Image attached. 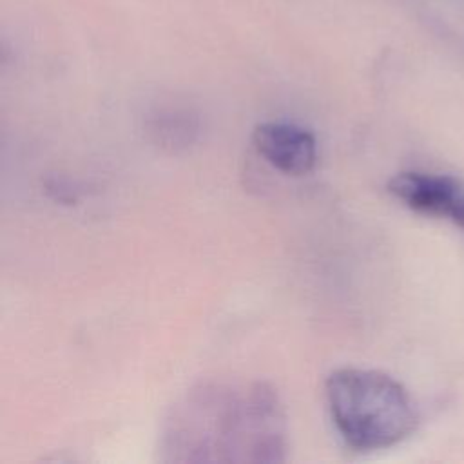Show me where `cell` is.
<instances>
[{"mask_svg": "<svg viewBox=\"0 0 464 464\" xmlns=\"http://www.w3.org/2000/svg\"><path fill=\"white\" fill-rule=\"evenodd\" d=\"M388 192L410 210L464 228V181L451 174L406 170L390 178Z\"/></svg>", "mask_w": 464, "mask_h": 464, "instance_id": "3957f363", "label": "cell"}, {"mask_svg": "<svg viewBox=\"0 0 464 464\" xmlns=\"http://www.w3.org/2000/svg\"><path fill=\"white\" fill-rule=\"evenodd\" d=\"M324 395L337 433L355 451L392 448L417 430L415 401L388 373L339 368L328 375Z\"/></svg>", "mask_w": 464, "mask_h": 464, "instance_id": "7a4b0ae2", "label": "cell"}, {"mask_svg": "<svg viewBox=\"0 0 464 464\" xmlns=\"http://www.w3.org/2000/svg\"><path fill=\"white\" fill-rule=\"evenodd\" d=\"M285 433L277 393L256 382L190 393L174 410L165 442L174 460L279 462L285 459Z\"/></svg>", "mask_w": 464, "mask_h": 464, "instance_id": "6da1fadb", "label": "cell"}, {"mask_svg": "<svg viewBox=\"0 0 464 464\" xmlns=\"http://www.w3.org/2000/svg\"><path fill=\"white\" fill-rule=\"evenodd\" d=\"M252 141L259 156L274 169L290 174H308L317 161V143L310 130L286 121H265L254 129Z\"/></svg>", "mask_w": 464, "mask_h": 464, "instance_id": "277c9868", "label": "cell"}]
</instances>
